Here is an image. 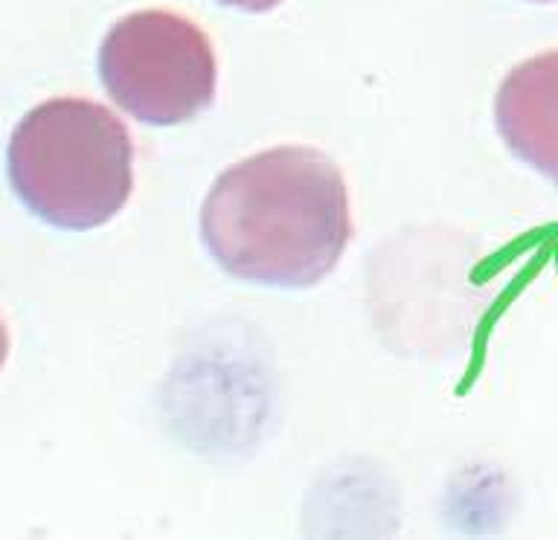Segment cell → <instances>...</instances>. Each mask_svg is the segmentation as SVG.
<instances>
[{"label":"cell","mask_w":558,"mask_h":540,"mask_svg":"<svg viewBox=\"0 0 558 540\" xmlns=\"http://www.w3.org/2000/svg\"><path fill=\"white\" fill-rule=\"evenodd\" d=\"M355 233L347 181L323 151L282 146L230 165L201 207L213 259L239 279L308 287L338 268Z\"/></svg>","instance_id":"obj_1"},{"label":"cell","mask_w":558,"mask_h":540,"mask_svg":"<svg viewBox=\"0 0 558 540\" xmlns=\"http://www.w3.org/2000/svg\"><path fill=\"white\" fill-rule=\"evenodd\" d=\"M9 181L47 224L94 230L129 204L134 143L111 108L76 96L50 99L12 131Z\"/></svg>","instance_id":"obj_2"},{"label":"cell","mask_w":558,"mask_h":540,"mask_svg":"<svg viewBox=\"0 0 558 540\" xmlns=\"http://www.w3.org/2000/svg\"><path fill=\"white\" fill-rule=\"evenodd\" d=\"M99 76L113 102L148 125H178L216 96V52L190 17L146 9L120 17L99 47Z\"/></svg>","instance_id":"obj_3"},{"label":"cell","mask_w":558,"mask_h":540,"mask_svg":"<svg viewBox=\"0 0 558 540\" xmlns=\"http://www.w3.org/2000/svg\"><path fill=\"white\" fill-rule=\"evenodd\" d=\"M495 122L509 151L558 186V50L509 70L495 96Z\"/></svg>","instance_id":"obj_4"},{"label":"cell","mask_w":558,"mask_h":540,"mask_svg":"<svg viewBox=\"0 0 558 540\" xmlns=\"http://www.w3.org/2000/svg\"><path fill=\"white\" fill-rule=\"evenodd\" d=\"M227 7H235V9H244V12H268V9L279 7L282 0H221Z\"/></svg>","instance_id":"obj_5"},{"label":"cell","mask_w":558,"mask_h":540,"mask_svg":"<svg viewBox=\"0 0 558 540\" xmlns=\"http://www.w3.org/2000/svg\"><path fill=\"white\" fill-rule=\"evenodd\" d=\"M7 357H9V331L3 317H0V369H3V364H7Z\"/></svg>","instance_id":"obj_6"},{"label":"cell","mask_w":558,"mask_h":540,"mask_svg":"<svg viewBox=\"0 0 558 540\" xmlns=\"http://www.w3.org/2000/svg\"><path fill=\"white\" fill-rule=\"evenodd\" d=\"M535 3H549V0H535Z\"/></svg>","instance_id":"obj_7"}]
</instances>
